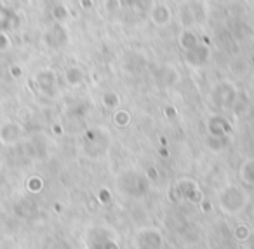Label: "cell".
<instances>
[{"label":"cell","instance_id":"obj_6","mask_svg":"<svg viewBox=\"0 0 254 249\" xmlns=\"http://www.w3.org/2000/svg\"><path fill=\"white\" fill-rule=\"evenodd\" d=\"M66 16H68V11L63 7V5H58V7L54 9V17L58 19V21H63Z\"/></svg>","mask_w":254,"mask_h":249},{"label":"cell","instance_id":"obj_2","mask_svg":"<svg viewBox=\"0 0 254 249\" xmlns=\"http://www.w3.org/2000/svg\"><path fill=\"white\" fill-rule=\"evenodd\" d=\"M46 42H47V46H51V47H63L64 44L68 42L66 30H64L60 23L54 25L51 30L46 33Z\"/></svg>","mask_w":254,"mask_h":249},{"label":"cell","instance_id":"obj_4","mask_svg":"<svg viewBox=\"0 0 254 249\" xmlns=\"http://www.w3.org/2000/svg\"><path fill=\"white\" fill-rule=\"evenodd\" d=\"M209 58V47L204 46V44H197L193 49L187 51V60L191 64H202L206 63Z\"/></svg>","mask_w":254,"mask_h":249},{"label":"cell","instance_id":"obj_8","mask_svg":"<svg viewBox=\"0 0 254 249\" xmlns=\"http://www.w3.org/2000/svg\"><path fill=\"white\" fill-rule=\"evenodd\" d=\"M80 5H82L84 9L93 7V0H80Z\"/></svg>","mask_w":254,"mask_h":249},{"label":"cell","instance_id":"obj_5","mask_svg":"<svg viewBox=\"0 0 254 249\" xmlns=\"http://www.w3.org/2000/svg\"><path fill=\"white\" fill-rule=\"evenodd\" d=\"M199 42V37L195 35V31L191 30H185L181 33V37H179V46H181L183 51H190V49H193Z\"/></svg>","mask_w":254,"mask_h":249},{"label":"cell","instance_id":"obj_7","mask_svg":"<svg viewBox=\"0 0 254 249\" xmlns=\"http://www.w3.org/2000/svg\"><path fill=\"white\" fill-rule=\"evenodd\" d=\"M7 47H9V40H7V37H5V35L0 33V51H2V49H7Z\"/></svg>","mask_w":254,"mask_h":249},{"label":"cell","instance_id":"obj_1","mask_svg":"<svg viewBox=\"0 0 254 249\" xmlns=\"http://www.w3.org/2000/svg\"><path fill=\"white\" fill-rule=\"evenodd\" d=\"M179 17H181V23L190 30L193 25H199L204 21L206 13H204L202 4L199 2H190V4H185L179 9Z\"/></svg>","mask_w":254,"mask_h":249},{"label":"cell","instance_id":"obj_3","mask_svg":"<svg viewBox=\"0 0 254 249\" xmlns=\"http://www.w3.org/2000/svg\"><path fill=\"white\" fill-rule=\"evenodd\" d=\"M150 17L157 26H165L171 21V9L165 4H155L150 9Z\"/></svg>","mask_w":254,"mask_h":249}]
</instances>
